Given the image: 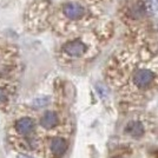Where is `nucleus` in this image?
<instances>
[{
	"label": "nucleus",
	"mask_w": 158,
	"mask_h": 158,
	"mask_svg": "<svg viewBox=\"0 0 158 158\" xmlns=\"http://www.w3.org/2000/svg\"><path fill=\"white\" fill-rule=\"evenodd\" d=\"M106 78L124 100L143 103L158 91V57H117L106 69Z\"/></svg>",
	"instance_id": "nucleus-1"
},
{
	"label": "nucleus",
	"mask_w": 158,
	"mask_h": 158,
	"mask_svg": "<svg viewBox=\"0 0 158 158\" xmlns=\"http://www.w3.org/2000/svg\"><path fill=\"white\" fill-rule=\"evenodd\" d=\"M63 13L66 18L71 20H78L85 15V7L77 2H66L63 5Z\"/></svg>",
	"instance_id": "nucleus-2"
},
{
	"label": "nucleus",
	"mask_w": 158,
	"mask_h": 158,
	"mask_svg": "<svg viewBox=\"0 0 158 158\" xmlns=\"http://www.w3.org/2000/svg\"><path fill=\"white\" fill-rule=\"evenodd\" d=\"M86 48L87 47L81 40H73V41L66 43L63 47V51L72 58H79L83 54H85Z\"/></svg>",
	"instance_id": "nucleus-3"
},
{
	"label": "nucleus",
	"mask_w": 158,
	"mask_h": 158,
	"mask_svg": "<svg viewBox=\"0 0 158 158\" xmlns=\"http://www.w3.org/2000/svg\"><path fill=\"white\" fill-rule=\"evenodd\" d=\"M69 148V143L63 137H54L50 142V152L54 158H60L65 155Z\"/></svg>",
	"instance_id": "nucleus-4"
},
{
	"label": "nucleus",
	"mask_w": 158,
	"mask_h": 158,
	"mask_svg": "<svg viewBox=\"0 0 158 158\" xmlns=\"http://www.w3.org/2000/svg\"><path fill=\"white\" fill-rule=\"evenodd\" d=\"M125 133L131 136L133 138H140L145 133V126L142 120L139 119H132L125 126Z\"/></svg>",
	"instance_id": "nucleus-5"
},
{
	"label": "nucleus",
	"mask_w": 158,
	"mask_h": 158,
	"mask_svg": "<svg viewBox=\"0 0 158 158\" xmlns=\"http://www.w3.org/2000/svg\"><path fill=\"white\" fill-rule=\"evenodd\" d=\"M59 124V114L56 111H46L40 118V125L44 129L51 130Z\"/></svg>",
	"instance_id": "nucleus-6"
},
{
	"label": "nucleus",
	"mask_w": 158,
	"mask_h": 158,
	"mask_svg": "<svg viewBox=\"0 0 158 158\" xmlns=\"http://www.w3.org/2000/svg\"><path fill=\"white\" fill-rule=\"evenodd\" d=\"M15 129L23 136L30 135L34 129V122H33V119L28 118V117H24L15 123Z\"/></svg>",
	"instance_id": "nucleus-7"
},
{
	"label": "nucleus",
	"mask_w": 158,
	"mask_h": 158,
	"mask_svg": "<svg viewBox=\"0 0 158 158\" xmlns=\"http://www.w3.org/2000/svg\"><path fill=\"white\" fill-rule=\"evenodd\" d=\"M145 10H146V7L143 2H137L130 8V14L133 18H139L145 14Z\"/></svg>",
	"instance_id": "nucleus-8"
},
{
	"label": "nucleus",
	"mask_w": 158,
	"mask_h": 158,
	"mask_svg": "<svg viewBox=\"0 0 158 158\" xmlns=\"http://www.w3.org/2000/svg\"><path fill=\"white\" fill-rule=\"evenodd\" d=\"M146 6L150 10V12H156L158 10V0H148Z\"/></svg>",
	"instance_id": "nucleus-9"
},
{
	"label": "nucleus",
	"mask_w": 158,
	"mask_h": 158,
	"mask_svg": "<svg viewBox=\"0 0 158 158\" xmlns=\"http://www.w3.org/2000/svg\"><path fill=\"white\" fill-rule=\"evenodd\" d=\"M48 103V99L47 98H38L34 100V106H38V107H41V106H45Z\"/></svg>",
	"instance_id": "nucleus-10"
},
{
	"label": "nucleus",
	"mask_w": 158,
	"mask_h": 158,
	"mask_svg": "<svg viewBox=\"0 0 158 158\" xmlns=\"http://www.w3.org/2000/svg\"><path fill=\"white\" fill-rule=\"evenodd\" d=\"M17 158H32V157H28V156H25V155H18Z\"/></svg>",
	"instance_id": "nucleus-11"
},
{
	"label": "nucleus",
	"mask_w": 158,
	"mask_h": 158,
	"mask_svg": "<svg viewBox=\"0 0 158 158\" xmlns=\"http://www.w3.org/2000/svg\"><path fill=\"white\" fill-rule=\"evenodd\" d=\"M120 158H122V157H120Z\"/></svg>",
	"instance_id": "nucleus-12"
}]
</instances>
